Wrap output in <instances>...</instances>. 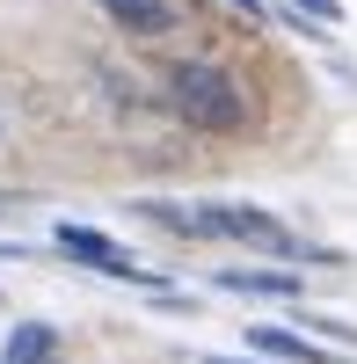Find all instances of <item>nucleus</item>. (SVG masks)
I'll use <instances>...</instances> for the list:
<instances>
[{
	"mask_svg": "<svg viewBox=\"0 0 357 364\" xmlns=\"http://www.w3.org/2000/svg\"><path fill=\"white\" fill-rule=\"evenodd\" d=\"M154 226L183 233V240H248L262 255H284V262H307L299 233H284L262 204H139Z\"/></svg>",
	"mask_w": 357,
	"mask_h": 364,
	"instance_id": "nucleus-1",
	"label": "nucleus"
},
{
	"mask_svg": "<svg viewBox=\"0 0 357 364\" xmlns=\"http://www.w3.org/2000/svg\"><path fill=\"white\" fill-rule=\"evenodd\" d=\"M168 102H175V117L197 124V132H233V124L248 117L241 80L219 73V66H175V73H168Z\"/></svg>",
	"mask_w": 357,
	"mask_h": 364,
	"instance_id": "nucleus-2",
	"label": "nucleus"
},
{
	"mask_svg": "<svg viewBox=\"0 0 357 364\" xmlns=\"http://www.w3.org/2000/svg\"><path fill=\"white\" fill-rule=\"evenodd\" d=\"M51 240H58V255H73V262H87V269H102V277H124V284H161L154 269H139V262L117 248L110 233H95V226H58Z\"/></svg>",
	"mask_w": 357,
	"mask_h": 364,
	"instance_id": "nucleus-3",
	"label": "nucleus"
},
{
	"mask_svg": "<svg viewBox=\"0 0 357 364\" xmlns=\"http://www.w3.org/2000/svg\"><path fill=\"white\" fill-rule=\"evenodd\" d=\"M110 22H124L132 37H168L175 29V0H95Z\"/></svg>",
	"mask_w": 357,
	"mask_h": 364,
	"instance_id": "nucleus-4",
	"label": "nucleus"
},
{
	"mask_svg": "<svg viewBox=\"0 0 357 364\" xmlns=\"http://www.w3.org/2000/svg\"><path fill=\"white\" fill-rule=\"evenodd\" d=\"M219 291H248V299H299L307 277L299 269H219Z\"/></svg>",
	"mask_w": 357,
	"mask_h": 364,
	"instance_id": "nucleus-5",
	"label": "nucleus"
},
{
	"mask_svg": "<svg viewBox=\"0 0 357 364\" xmlns=\"http://www.w3.org/2000/svg\"><path fill=\"white\" fill-rule=\"evenodd\" d=\"M248 343H255L262 357H284V364H343V357H329L321 343L292 336V328H248Z\"/></svg>",
	"mask_w": 357,
	"mask_h": 364,
	"instance_id": "nucleus-6",
	"label": "nucleus"
},
{
	"mask_svg": "<svg viewBox=\"0 0 357 364\" xmlns=\"http://www.w3.org/2000/svg\"><path fill=\"white\" fill-rule=\"evenodd\" d=\"M8 364H58V336L44 321H22L15 336H8Z\"/></svg>",
	"mask_w": 357,
	"mask_h": 364,
	"instance_id": "nucleus-7",
	"label": "nucleus"
},
{
	"mask_svg": "<svg viewBox=\"0 0 357 364\" xmlns=\"http://www.w3.org/2000/svg\"><path fill=\"white\" fill-rule=\"evenodd\" d=\"M292 8H299L314 29H336V22H343V8H336V0H292Z\"/></svg>",
	"mask_w": 357,
	"mask_h": 364,
	"instance_id": "nucleus-8",
	"label": "nucleus"
},
{
	"mask_svg": "<svg viewBox=\"0 0 357 364\" xmlns=\"http://www.w3.org/2000/svg\"><path fill=\"white\" fill-rule=\"evenodd\" d=\"M233 8H241V15H248V22H262V0H233Z\"/></svg>",
	"mask_w": 357,
	"mask_h": 364,
	"instance_id": "nucleus-9",
	"label": "nucleus"
},
{
	"mask_svg": "<svg viewBox=\"0 0 357 364\" xmlns=\"http://www.w3.org/2000/svg\"><path fill=\"white\" fill-rule=\"evenodd\" d=\"M15 204H29V197L22 190H0V211H15Z\"/></svg>",
	"mask_w": 357,
	"mask_h": 364,
	"instance_id": "nucleus-10",
	"label": "nucleus"
},
{
	"mask_svg": "<svg viewBox=\"0 0 357 364\" xmlns=\"http://www.w3.org/2000/svg\"><path fill=\"white\" fill-rule=\"evenodd\" d=\"M15 255H22V248H15V240H0V262H15Z\"/></svg>",
	"mask_w": 357,
	"mask_h": 364,
	"instance_id": "nucleus-11",
	"label": "nucleus"
},
{
	"mask_svg": "<svg viewBox=\"0 0 357 364\" xmlns=\"http://www.w3.org/2000/svg\"><path fill=\"white\" fill-rule=\"evenodd\" d=\"M204 364H233V357H204Z\"/></svg>",
	"mask_w": 357,
	"mask_h": 364,
	"instance_id": "nucleus-12",
	"label": "nucleus"
}]
</instances>
